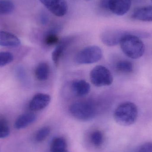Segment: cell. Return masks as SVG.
Instances as JSON below:
<instances>
[{
  "mask_svg": "<svg viewBox=\"0 0 152 152\" xmlns=\"http://www.w3.org/2000/svg\"><path fill=\"white\" fill-rule=\"evenodd\" d=\"M141 33H130L121 39L120 45L122 52L129 58L134 59L139 58L145 52V45L139 37Z\"/></svg>",
  "mask_w": 152,
  "mask_h": 152,
  "instance_id": "6da1fadb",
  "label": "cell"
},
{
  "mask_svg": "<svg viewBox=\"0 0 152 152\" xmlns=\"http://www.w3.org/2000/svg\"><path fill=\"white\" fill-rule=\"evenodd\" d=\"M138 116V110L135 104L126 102L121 104L114 111L113 117L121 126H131L135 122Z\"/></svg>",
  "mask_w": 152,
  "mask_h": 152,
  "instance_id": "7a4b0ae2",
  "label": "cell"
},
{
  "mask_svg": "<svg viewBox=\"0 0 152 152\" xmlns=\"http://www.w3.org/2000/svg\"><path fill=\"white\" fill-rule=\"evenodd\" d=\"M71 115L79 120L88 121L94 118L97 113L95 104L91 101H80L75 102L69 106Z\"/></svg>",
  "mask_w": 152,
  "mask_h": 152,
  "instance_id": "3957f363",
  "label": "cell"
},
{
  "mask_svg": "<svg viewBox=\"0 0 152 152\" xmlns=\"http://www.w3.org/2000/svg\"><path fill=\"white\" fill-rule=\"evenodd\" d=\"M102 49L97 46L92 45L82 49L77 53L75 62L80 65H86L96 63L102 58Z\"/></svg>",
  "mask_w": 152,
  "mask_h": 152,
  "instance_id": "277c9868",
  "label": "cell"
},
{
  "mask_svg": "<svg viewBox=\"0 0 152 152\" xmlns=\"http://www.w3.org/2000/svg\"><path fill=\"white\" fill-rule=\"evenodd\" d=\"M91 83L96 87L109 86L113 82V77L108 69L103 66H97L90 73Z\"/></svg>",
  "mask_w": 152,
  "mask_h": 152,
  "instance_id": "5b68a950",
  "label": "cell"
},
{
  "mask_svg": "<svg viewBox=\"0 0 152 152\" xmlns=\"http://www.w3.org/2000/svg\"><path fill=\"white\" fill-rule=\"evenodd\" d=\"M40 2L57 17H62L66 14L68 6L66 0H40Z\"/></svg>",
  "mask_w": 152,
  "mask_h": 152,
  "instance_id": "8992f818",
  "label": "cell"
},
{
  "mask_svg": "<svg viewBox=\"0 0 152 152\" xmlns=\"http://www.w3.org/2000/svg\"><path fill=\"white\" fill-rule=\"evenodd\" d=\"M129 33L121 30H107L102 34L101 40L107 46H114L120 44L122 38Z\"/></svg>",
  "mask_w": 152,
  "mask_h": 152,
  "instance_id": "52a82bcc",
  "label": "cell"
},
{
  "mask_svg": "<svg viewBox=\"0 0 152 152\" xmlns=\"http://www.w3.org/2000/svg\"><path fill=\"white\" fill-rule=\"evenodd\" d=\"M51 101L49 95L38 93L33 96L29 104V108L32 111H39L46 108Z\"/></svg>",
  "mask_w": 152,
  "mask_h": 152,
  "instance_id": "ba28073f",
  "label": "cell"
},
{
  "mask_svg": "<svg viewBox=\"0 0 152 152\" xmlns=\"http://www.w3.org/2000/svg\"><path fill=\"white\" fill-rule=\"evenodd\" d=\"M131 5V0H109L110 12L118 16L126 14Z\"/></svg>",
  "mask_w": 152,
  "mask_h": 152,
  "instance_id": "9c48e42d",
  "label": "cell"
},
{
  "mask_svg": "<svg viewBox=\"0 0 152 152\" xmlns=\"http://www.w3.org/2000/svg\"><path fill=\"white\" fill-rule=\"evenodd\" d=\"M73 37H67L63 38L60 41L56 48L52 53V58L56 66L58 65L61 58L65 52L67 48L71 44L73 41Z\"/></svg>",
  "mask_w": 152,
  "mask_h": 152,
  "instance_id": "30bf717a",
  "label": "cell"
},
{
  "mask_svg": "<svg viewBox=\"0 0 152 152\" xmlns=\"http://www.w3.org/2000/svg\"><path fill=\"white\" fill-rule=\"evenodd\" d=\"M71 90L77 97H83L89 94L90 86L89 83L84 80H76L71 84Z\"/></svg>",
  "mask_w": 152,
  "mask_h": 152,
  "instance_id": "8fae6325",
  "label": "cell"
},
{
  "mask_svg": "<svg viewBox=\"0 0 152 152\" xmlns=\"http://www.w3.org/2000/svg\"><path fill=\"white\" fill-rule=\"evenodd\" d=\"M20 44V40L16 35L9 32L0 30V46L17 47Z\"/></svg>",
  "mask_w": 152,
  "mask_h": 152,
  "instance_id": "7c38bea8",
  "label": "cell"
},
{
  "mask_svg": "<svg viewBox=\"0 0 152 152\" xmlns=\"http://www.w3.org/2000/svg\"><path fill=\"white\" fill-rule=\"evenodd\" d=\"M132 18L143 21H152V6H145L134 10Z\"/></svg>",
  "mask_w": 152,
  "mask_h": 152,
  "instance_id": "4fadbf2b",
  "label": "cell"
},
{
  "mask_svg": "<svg viewBox=\"0 0 152 152\" xmlns=\"http://www.w3.org/2000/svg\"><path fill=\"white\" fill-rule=\"evenodd\" d=\"M36 120V115L34 113H24L17 118L14 123V127L16 129H22L34 123Z\"/></svg>",
  "mask_w": 152,
  "mask_h": 152,
  "instance_id": "5bb4252c",
  "label": "cell"
},
{
  "mask_svg": "<svg viewBox=\"0 0 152 152\" xmlns=\"http://www.w3.org/2000/svg\"><path fill=\"white\" fill-rule=\"evenodd\" d=\"M50 66L47 62H45L39 63L35 71L36 77L40 81L47 80L50 75Z\"/></svg>",
  "mask_w": 152,
  "mask_h": 152,
  "instance_id": "9a60e30c",
  "label": "cell"
},
{
  "mask_svg": "<svg viewBox=\"0 0 152 152\" xmlns=\"http://www.w3.org/2000/svg\"><path fill=\"white\" fill-rule=\"evenodd\" d=\"M67 142L66 139L61 137H55L52 140L49 150L51 152L66 151Z\"/></svg>",
  "mask_w": 152,
  "mask_h": 152,
  "instance_id": "2e32d148",
  "label": "cell"
},
{
  "mask_svg": "<svg viewBox=\"0 0 152 152\" xmlns=\"http://www.w3.org/2000/svg\"><path fill=\"white\" fill-rule=\"evenodd\" d=\"M44 43L48 46L57 45L60 42L59 38L57 33V29H51L48 31L44 37Z\"/></svg>",
  "mask_w": 152,
  "mask_h": 152,
  "instance_id": "e0dca14e",
  "label": "cell"
},
{
  "mask_svg": "<svg viewBox=\"0 0 152 152\" xmlns=\"http://www.w3.org/2000/svg\"><path fill=\"white\" fill-rule=\"evenodd\" d=\"M14 5L10 0H0V15L10 14L14 10Z\"/></svg>",
  "mask_w": 152,
  "mask_h": 152,
  "instance_id": "ac0fdd59",
  "label": "cell"
},
{
  "mask_svg": "<svg viewBox=\"0 0 152 152\" xmlns=\"http://www.w3.org/2000/svg\"><path fill=\"white\" fill-rule=\"evenodd\" d=\"M116 69L118 71L122 73H131L134 69V65L129 61L122 60L118 61L116 65Z\"/></svg>",
  "mask_w": 152,
  "mask_h": 152,
  "instance_id": "d6986e66",
  "label": "cell"
},
{
  "mask_svg": "<svg viewBox=\"0 0 152 152\" xmlns=\"http://www.w3.org/2000/svg\"><path fill=\"white\" fill-rule=\"evenodd\" d=\"M51 132L50 128L49 126H44L41 128L37 132L35 135L36 141L37 142H42L44 141Z\"/></svg>",
  "mask_w": 152,
  "mask_h": 152,
  "instance_id": "ffe728a7",
  "label": "cell"
},
{
  "mask_svg": "<svg viewBox=\"0 0 152 152\" xmlns=\"http://www.w3.org/2000/svg\"><path fill=\"white\" fill-rule=\"evenodd\" d=\"M103 135L101 131L95 130L91 134L90 139L94 145L99 146L102 145L103 142Z\"/></svg>",
  "mask_w": 152,
  "mask_h": 152,
  "instance_id": "44dd1931",
  "label": "cell"
},
{
  "mask_svg": "<svg viewBox=\"0 0 152 152\" xmlns=\"http://www.w3.org/2000/svg\"><path fill=\"white\" fill-rule=\"evenodd\" d=\"M13 60V55L10 53L7 52H0V67L8 65Z\"/></svg>",
  "mask_w": 152,
  "mask_h": 152,
  "instance_id": "7402d4cb",
  "label": "cell"
},
{
  "mask_svg": "<svg viewBox=\"0 0 152 152\" xmlns=\"http://www.w3.org/2000/svg\"><path fill=\"white\" fill-rule=\"evenodd\" d=\"M10 134V128L7 122L4 120H0V138H5Z\"/></svg>",
  "mask_w": 152,
  "mask_h": 152,
  "instance_id": "603a6c76",
  "label": "cell"
},
{
  "mask_svg": "<svg viewBox=\"0 0 152 152\" xmlns=\"http://www.w3.org/2000/svg\"><path fill=\"white\" fill-rule=\"evenodd\" d=\"M136 152H152V142L144 144L138 148Z\"/></svg>",
  "mask_w": 152,
  "mask_h": 152,
  "instance_id": "cb8c5ba5",
  "label": "cell"
},
{
  "mask_svg": "<svg viewBox=\"0 0 152 152\" xmlns=\"http://www.w3.org/2000/svg\"><path fill=\"white\" fill-rule=\"evenodd\" d=\"M99 7L104 11L110 12L109 9V0H100Z\"/></svg>",
  "mask_w": 152,
  "mask_h": 152,
  "instance_id": "d4e9b609",
  "label": "cell"
},
{
  "mask_svg": "<svg viewBox=\"0 0 152 152\" xmlns=\"http://www.w3.org/2000/svg\"><path fill=\"white\" fill-rule=\"evenodd\" d=\"M45 152H50V151H47ZM65 152H69L67 151H66Z\"/></svg>",
  "mask_w": 152,
  "mask_h": 152,
  "instance_id": "484cf974",
  "label": "cell"
},
{
  "mask_svg": "<svg viewBox=\"0 0 152 152\" xmlns=\"http://www.w3.org/2000/svg\"><path fill=\"white\" fill-rule=\"evenodd\" d=\"M87 1H90V0H87Z\"/></svg>",
  "mask_w": 152,
  "mask_h": 152,
  "instance_id": "4316f807",
  "label": "cell"
},
{
  "mask_svg": "<svg viewBox=\"0 0 152 152\" xmlns=\"http://www.w3.org/2000/svg\"><path fill=\"white\" fill-rule=\"evenodd\" d=\"M152 2V0H151Z\"/></svg>",
  "mask_w": 152,
  "mask_h": 152,
  "instance_id": "83f0119b",
  "label": "cell"
}]
</instances>
